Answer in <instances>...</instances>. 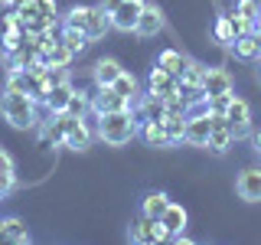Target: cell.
Listing matches in <instances>:
<instances>
[{"label":"cell","instance_id":"obj_1","mask_svg":"<svg viewBox=\"0 0 261 245\" xmlns=\"http://www.w3.org/2000/svg\"><path fill=\"white\" fill-rule=\"evenodd\" d=\"M141 131V121H137V114L130 108H118V111H105L98 114V137H101L105 144H127L130 137Z\"/></svg>","mask_w":261,"mask_h":245},{"label":"cell","instance_id":"obj_2","mask_svg":"<svg viewBox=\"0 0 261 245\" xmlns=\"http://www.w3.org/2000/svg\"><path fill=\"white\" fill-rule=\"evenodd\" d=\"M0 111H4V118L20 131L39 125V102H33L27 92H7L4 88V95H0Z\"/></svg>","mask_w":261,"mask_h":245},{"label":"cell","instance_id":"obj_3","mask_svg":"<svg viewBox=\"0 0 261 245\" xmlns=\"http://www.w3.org/2000/svg\"><path fill=\"white\" fill-rule=\"evenodd\" d=\"M225 121L228 128H232V137L235 141H242V137L251 134V108L245 98H228V108H225Z\"/></svg>","mask_w":261,"mask_h":245},{"label":"cell","instance_id":"obj_4","mask_svg":"<svg viewBox=\"0 0 261 245\" xmlns=\"http://www.w3.org/2000/svg\"><path fill=\"white\" fill-rule=\"evenodd\" d=\"M167 229H163L160 219H150V216H137V223H130V242H141V245H153V242H167Z\"/></svg>","mask_w":261,"mask_h":245},{"label":"cell","instance_id":"obj_5","mask_svg":"<svg viewBox=\"0 0 261 245\" xmlns=\"http://www.w3.org/2000/svg\"><path fill=\"white\" fill-rule=\"evenodd\" d=\"M209 118H212V131H209V141H206V147H209L212 154H225L228 147L235 144L232 128H228L225 114H219V111H209Z\"/></svg>","mask_w":261,"mask_h":245},{"label":"cell","instance_id":"obj_6","mask_svg":"<svg viewBox=\"0 0 261 245\" xmlns=\"http://www.w3.org/2000/svg\"><path fill=\"white\" fill-rule=\"evenodd\" d=\"M209 131H212V118H209V111H186V144L206 147Z\"/></svg>","mask_w":261,"mask_h":245},{"label":"cell","instance_id":"obj_7","mask_svg":"<svg viewBox=\"0 0 261 245\" xmlns=\"http://www.w3.org/2000/svg\"><path fill=\"white\" fill-rule=\"evenodd\" d=\"M147 85H150V92L160 95L163 102H170V98L179 95V76H173V72H167V69H160V65H153V69H150Z\"/></svg>","mask_w":261,"mask_h":245},{"label":"cell","instance_id":"obj_8","mask_svg":"<svg viewBox=\"0 0 261 245\" xmlns=\"http://www.w3.org/2000/svg\"><path fill=\"white\" fill-rule=\"evenodd\" d=\"M144 10V0H121V7L111 13V30H121V33H134L137 27V16Z\"/></svg>","mask_w":261,"mask_h":245},{"label":"cell","instance_id":"obj_9","mask_svg":"<svg viewBox=\"0 0 261 245\" xmlns=\"http://www.w3.org/2000/svg\"><path fill=\"white\" fill-rule=\"evenodd\" d=\"M202 95L209 98H222V95H232V76L225 69H206V79H202Z\"/></svg>","mask_w":261,"mask_h":245},{"label":"cell","instance_id":"obj_10","mask_svg":"<svg viewBox=\"0 0 261 245\" xmlns=\"http://www.w3.org/2000/svg\"><path fill=\"white\" fill-rule=\"evenodd\" d=\"M235 190L245 203H261V167H248L239 174V183H235Z\"/></svg>","mask_w":261,"mask_h":245},{"label":"cell","instance_id":"obj_11","mask_svg":"<svg viewBox=\"0 0 261 245\" xmlns=\"http://www.w3.org/2000/svg\"><path fill=\"white\" fill-rule=\"evenodd\" d=\"M160 30H163V10H160L157 4H144L141 16H137L134 33H137V36H157Z\"/></svg>","mask_w":261,"mask_h":245},{"label":"cell","instance_id":"obj_12","mask_svg":"<svg viewBox=\"0 0 261 245\" xmlns=\"http://www.w3.org/2000/svg\"><path fill=\"white\" fill-rule=\"evenodd\" d=\"M118 108H130V105L114 92L111 85H98V92L92 95V111L95 114H105V111H118Z\"/></svg>","mask_w":261,"mask_h":245},{"label":"cell","instance_id":"obj_13","mask_svg":"<svg viewBox=\"0 0 261 245\" xmlns=\"http://www.w3.org/2000/svg\"><path fill=\"white\" fill-rule=\"evenodd\" d=\"M39 59H43L46 65H53V69H69V62L75 59V56H72L69 49H65V46L59 43V36H56L49 46H43V49H39Z\"/></svg>","mask_w":261,"mask_h":245},{"label":"cell","instance_id":"obj_14","mask_svg":"<svg viewBox=\"0 0 261 245\" xmlns=\"http://www.w3.org/2000/svg\"><path fill=\"white\" fill-rule=\"evenodd\" d=\"M75 95V88H72V82H59V85H53L46 92V102H43V108L49 114H56V111H65V105H69V98Z\"/></svg>","mask_w":261,"mask_h":245},{"label":"cell","instance_id":"obj_15","mask_svg":"<svg viewBox=\"0 0 261 245\" xmlns=\"http://www.w3.org/2000/svg\"><path fill=\"white\" fill-rule=\"evenodd\" d=\"M108 30H111V13L105 10L101 4L92 7V10H88V20H85V33H88V39H101Z\"/></svg>","mask_w":261,"mask_h":245},{"label":"cell","instance_id":"obj_16","mask_svg":"<svg viewBox=\"0 0 261 245\" xmlns=\"http://www.w3.org/2000/svg\"><path fill=\"white\" fill-rule=\"evenodd\" d=\"M0 242H30V229L20 216H4L0 219Z\"/></svg>","mask_w":261,"mask_h":245},{"label":"cell","instance_id":"obj_17","mask_svg":"<svg viewBox=\"0 0 261 245\" xmlns=\"http://www.w3.org/2000/svg\"><path fill=\"white\" fill-rule=\"evenodd\" d=\"M186 219H190V216H186V209L179 206V203H173V200H170V206L163 209L160 223H163V229H167V235L173 239V235H179V232L186 229Z\"/></svg>","mask_w":261,"mask_h":245},{"label":"cell","instance_id":"obj_18","mask_svg":"<svg viewBox=\"0 0 261 245\" xmlns=\"http://www.w3.org/2000/svg\"><path fill=\"white\" fill-rule=\"evenodd\" d=\"M228 49H232V53L239 56V59H245V62H251V59H261V46H258L255 33H242V36H235Z\"/></svg>","mask_w":261,"mask_h":245},{"label":"cell","instance_id":"obj_19","mask_svg":"<svg viewBox=\"0 0 261 245\" xmlns=\"http://www.w3.org/2000/svg\"><path fill=\"white\" fill-rule=\"evenodd\" d=\"M163 114H167V102H163L160 95L147 92L144 102H141V114H137V121H163Z\"/></svg>","mask_w":261,"mask_h":245},{"label":"cell","instance_id":"obj_20","mask_svg":"<svg viewBox=\"0 0 261 245\" xmlns=\"http://www.w3.org/2000/svg\"><path fill=\"white\" fill-rule=\"evenodd\" d=\"M163 128H167L170 144L186 141V114L183 111H167V114H163Z\"/></svg>","mask_w":261,"mask_h":245},{"label":"cell","instance_id":"obj_21","mask_svg":"<svg viewBox=\"0 0 261 245\" xmlns=\"http://www.w3.org/2000/svg\"><path fill=\"white\" fill-rule=\"evenodd\" d=\"M141 134L150 147H170V137H167V128L163 121H141Z\"/></svg>","mask_w":261,"mask_h":245},{"label":"cell","instance_id":"obj_22","mask_svg":"<svg viewBox=\"0 0 261 245\" xmlns=\"http://www.w3.org/2000/svg\"><path fill=\"white\" fill-rule=\"evenodd\" d=\"M59 43L69 49L72 56H79L82 49L88 46V33L85 30H75V27H62V33H59Z\"/></svg>","mask_w":261,"mask_h":245},{"label":"cell","instance_id":"obj_23","mask_svg":"<svg viewBox=\"0 0 261 245\" xmlns=\"http://www.w3.org/2000/svg\"><path fill=\"white\" fill-rule=\"evenodd\" d=\"M121 72L124 69H121L114 59H101V62H95L92 76H95V85H114V79H118Z\"/></svg>","mask_w":261,"mask_h":245},{"label":"cell","instance_id":"obj_24","mask_svg":"<svg viewBox=\"0 0 261 245\" xmlns=\"http://www.w3.org/2000/svg\"><path fill=\"white\" fill-rule=\"evenodd\" d=\"M167 206H170V196H167V193H160V190H153V193H147V196H144L141 212H144V216H150V219H160Z\"/></svg>","mask_w":261,"mask_h":245},{"label":"cell","instance_id":"obj_25","mask_svg":"<svg viewBox=\"0 0 261 245\" xmlns=\"http://www.w3.org/2000/svg\"><path fill=\"white\" fill-rule=\"evenodd\" d=\"M157 65H160V69H167V72H173V76H183V69H186V56H183V53H176V49H163V53L157 56Z\"/></svg>","mask_w":261,"mask_h":245},{"label":"cell","instance_id":"obj_26","mask_svg":"<svg viewBox=\"0 0 261 245\" xmlns=\"http://www.w3.org/2000/svg\"><path fill=\"white\" fill-rule=\"evenodd\" d=\"M114 92H118L121 98H124V102L130 105V102H134V98H137V79L134 76H130V72H121V76L118 79H114Z\"/></svg>","mask_w":261,"mask_h":245},{"label":"cell","instance_id":"obj_27","mask_svg":"<svg viewBox=\"0 0 261 245\" xmlns=\"http://www.w3.org/2000/svg\"><path fill=\"white\" fill-rule=\"evenodd\" d=\"M65 111L69 114H75V118H85V114H92V95H72L69 98V105H65Z\"/></svg>","mask_w":261,"mask_h":245},{"label":"cell","instance_id":"obj_28","mask_svg":"<svg viewBox=\"0 0 261 245\" xmlns=\"http://www.w3.org/2000/svg\"><path fill=\"white\" fill-rule=\"evenodd\" d=\"M216 39H219V43H225V46H232V39H235L232 16H219V20H216Z\"/></svg>","mask_w":261,"mask_h":245},{"label":"cell","instance_id":"obj_29","mask_svg":"<svg viewBox=\"0 0 261 245\" xmlns=\"http://www.w3.org/2000/svg\"><path fill=\"white\" fill-rule=\"evenodd\" d=\"M88 10H92V7H72V10L62 16V27H75V30H85Z\"/></svg>","mask_w":261,"mask_h":245},{"label":"cell","instance_id":"obj_30","mask_svg":"<svg viewBox=\"0 0 261 245\" xmlns=\"http://www.w3.org/2000/svg\"><path fill=\"white\" fill-rule=\"evenodd\" d=\"M235 13L245 16V20H251V23H258L261 20V4L258 0H239V4H235Z\"/></svg>","mask_w":261,"mask_h":245},{"label":"cell","instance_id":"obj_31","mask_svg":"<svg viewBox=\"0 0 261 245\" xmlns=\"http://www.w3.org/2000/svg\"><path fill=\"white\" fill-rule=\"evenodd\" d=\"M39 76H43V82H46L49 88L59 85V82H69V72H65V69H53V65H46V69L39 72Z\"/></svg>","mask_w":261,"mask_h":245},{"label":"cell","instance_id":"obj_32","mask_svg":"<svg viewBox=\"0 0 261 245\" xmlns=\"http://www.w3.org/2000/svg\"><path fill=\"white\" fill-rule=\"evenodd\" d=\"M0 174H16V163H13V157L0 147Z\"/></svg>","mask_w":261,"mask_h":245},{"label":"cell","instance_id":"obj_33","mask_svg":"<svg viewBox=\"0 0 261 245\" xmlns=\"http://www.w3.org/2000/svg\"><path fill=\"white\" fill-rule=\"evenodd\" d=\"M39 10H43V16H49V20H59V16H56V0H39Z\"/></svg>","mask_w":261,"mask_h":245},{"label":"cell","instance_id":"obj_34","mask_svg":"<svg viewBox=\"0 0 261 245\" xmlns=\"http://www.w3.org/2000/svg\"><path fill=\"white\" fill-rule=\"evenodd\" d=\"M13 190V174H0V196H7Z\"/></svg>","mask_w":261,"mask_h":245},{"label":"cell","instance_id":"obj_35","mask_svg":"<svg viewBox=\"0 0 261 245\" xmlns=\"http://www.w3.org/2000/svg\"><path fill=\"white\" fill-rule=\"evenodd\" d=\"M101 7H105V10H108V13H114V10H118V7H121V0H101Z\"/></svg>","mask_w":261,"mask_h":245},{"label":"cell","instance_id":"obj_36","mask_svg":"<svg viewBox=\"0 0 261 245\" xmlns=\"http://www.w3.org/2000/svg\"><path fill=\"white\" fill-rule=\"evenodd\" d=\"M251 141H255V151L261 154V131H258V134H255V137H251Z\"/></svg>","mask_w":261,"mask_h":245},{"label":"cell","instance_id":"obj_37","mask_svg":"<svg viewBox=\"0 0 261 245\" xmlns=\"http://www.w3.org/2000/svg\"><path fill=\"white\" fill-rule=\"evenodd\" d=\"M0 4H13V7H16V0H0Z\"/></svg>","mask_w":261,"mask_h":245}]
</instances>
